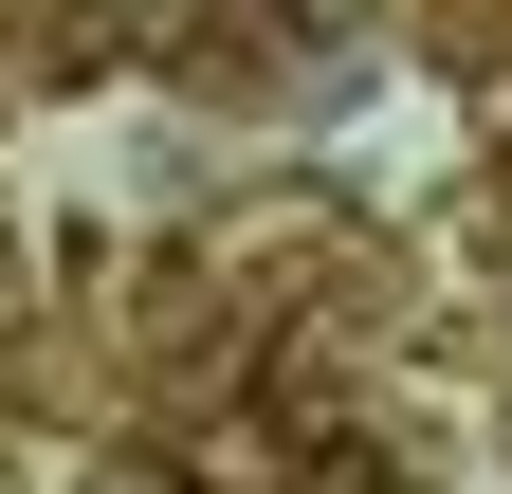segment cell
Masks as SVG:
<instances>
[{"instance_id":"cell-1","label":"cell","mask_w":512,"mask_h":494,"mask_svg":"<svg viewBox=\"0 0 512 494\" xmlns=\"http://www.w3.org/2000/svg\"><path fill=\"white\" fill-rule=\"evenodd\" d=\"M74 494H183V458L165 440H110V458H74Z\"/></svg>"}]
</instances>
